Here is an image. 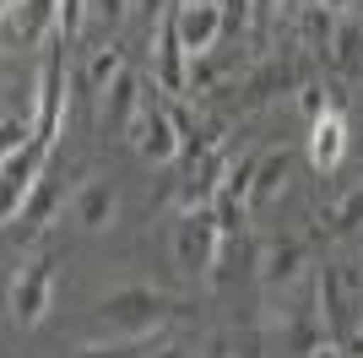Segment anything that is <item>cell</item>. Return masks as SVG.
<instances>
[{"label": "cell", "mask_w": 363, "mask_h": 358, "mask_svg": "<svg viewBox=\"0 0 363 358\" xmlns=\"http://www.w3.org/2000/svg\"><path fill=\"white\" fill-rule=\"evenodd\" d=\"M174 310H179V304H174L163 288L130 283V288H114V293L98 304V326L114 331V337H152Z\"/></svg>", "instance_id": "6da1fadb"}, {"label": "cell", "mask_w": 363, "mask_h": 358, "mask_svg": "<svg viewBox=\"0 0 363 358\" xmlns=\"http://www.w3.org/2000/svg\"><path fill=\"white\" fill-rule=\"evenodd\" d=\"M217 244H223V234H217L212 207L206 212H179V223H174V266H179L184 277L212 271L217 266Z\"/></svg>", "instance_id": "7a4b0ae2"}, {"label": "cell", "mask_w": 363, "mask_h": 358, "mask_svg": "<svg viewBox=\"0 0 363 358\" xmlns=\"http://www.w3.org/2000/svg\"><path fill=\"white\" fill-rule=\"evenodd\" d=\"M44 158H49V141H28L16 152H0V207H6V223L28 207V195L38 190L44 179Z\"/></svg>", "instance_id": "3957f363"}, {"label": "cell", "mask_w": 363, "mask_h": 358, "mask_svg": "<svg viewBox=\"0 0 363 358\" xmlns=\"http://www.w3.org/2000/svg\"><path fill=\"white\" fill-rule=\"evenodd\" d=\"M130 141H136V152L147 158V163H174V158H184V141H179V125H174V114H168V104H157L147 92V104H141L136 125H130Z\"/></svg>", "instance_id": "277c9868"}, {"label": "cell", "mask_w": 363, "mask_h": 358, "mask_svg": "<svg viewBox=\"0 0 363 358\" xmlns=\"http://www.w3.org/2000/svg\"><path fill=\"white\" fill-rule=\"evenodd\" d=\"M49 293H55V255H38L33 266L16 271V283H11V326L33 331L49 315Z\"/></svg>", "instance_id": "5b68a950"}, {"label": "cell", "mask_w": 363, "mask_h": 358, "mask_svg": "<svg viewBox=\"0 0 363 358\" xmlns=\"http://www.w3.org/2000/svg\"><path fill=\"white\" fill-rule=\"evenodd\" d=\"M65 119V44L49 49L44 60V76H38V119H33V136L55 147V131Z\"/></svg>", "instance_id": "8992f818"}, {"label": "cell", "mask_w": 363, "mask_h": 358, "mask_svg": "<svg viewBox=\"0 0 363 358\" xmlns=\"http://www.w3.org/2000/svg\"><path fill=\"white\" fill-rule=\"evenodd\" d=\"M114 212H120V190H114V179L92 174L76 185L71 195V223L82 228V234H104L108 223H114Z\"/></svg>", "instance_id": "52a82bcc"}, {"label": "cell", "mask_w": 363, "mask_h": 358, "mask_svg": "<svg viewBox=\"0 0 363 358\" xmlns=\"http://www.w3.org/2000/svg\"><path fill=\"white\" fill-rule=\"evenodd\" d=\"M174 11H179V6H174ZM174 11L157 22V87H163L168 98L190 92V49H184V38H179V16Z\"/></svg>", "instance_id": "ba28073f"}, {"label": "cell", "mask_w": 363, "mask_h": 358, "mask_svg": "<svg viewBox=\"0 0 363 358\" xmlns=\"http://www.w3.org/2000/svg\"><path fill=\"white\" fill-rule=\"evenodd\" d=\"M179 38L190 55H212L217 38L228 33V16H223V0H184L179 11Z\"/></svg>", "instance_id": "9c48e42d"}, {"label": "cell", "mask_w": 363, "mask_h": 358, "mask_svg": "<svg viewBox=\"0 0 363 358\" xmlns=\"http://www.w3.org/2000/svg\"><path fill=\"white\" fill-rule=\"evenodd\" d=\"M223 185H228V158L223 152H206V158L184 174V185H179V212H206Z\"/></svg>", "instance_id": "30bf717a"}, {"label": "cell", "mask_w": 363, "mask_h": 358, "mask_svg": "<svg viewBox=\"0 0 363 358\" xmlns=\"http://www.w3.org/2000/svg\"><path fill=\"white\" fill-rule=\"evenodd\" d=\"M342 158H347V119H342V109H325L320 119H309V163L331 174Z\"/></svg>", "instance_id": "8fae6325"}, {"label": "cell", "mask_w": 363, "mask_h": 358, "mask_svg": "<svg viewBox=\"0 0 363 358\" xmlns=\"http://www.w3.org/2000/svg\"><path fill=\"white\" fill-rule=\"evenodd\" d=\"M141 104H147L141 76L136 71H120V76H114V87L104 92V125H108V131H130L136 114H141Z\"/></svg>", "instance_id": "7c38bea8"}, {"label": "cell", "mask_w": 363, "mask_h": 358, "mask_svg": "<svg viewBox=\"0 0 363 358\" xmlns=\"http://www.w3.org/2000/svg\"><path fill=\"white\" fill-rule=\"evenodd\" d=\"M11 16V38H22V44H44V33L55 28L60 33V0H22L16 11H6Z\"/></svg>", "instance_id": "4fadbf2b"}, {"label": "cell", "mask_w": 363, "mask_h": 358, "mask_svg": "<svg viewBox=\"0 0 363 358\" xmlns=\"http://www.w3.org/2000/svg\"><path fill=\"white\" fill-rule=\"evenodd\" d=\"M55 207H60V185L44 174V179H38V190L28 195V207H22L11 223H6V234H11V239H33L38 228L49 223V217H55Z\"/></svg>", "instance_id": "5bb4252c"}, {"label": "cell", "mask_w": 363, "mask_h": 358, "mask_svg": "<svg viewBox=\"0 0 363 358\" xmlns=\"http://www.w3.org/2000/svg\"><path fill=\"white\" fill-rule=\"evenodd\" d=\"M260 283L266 288H288L293 277H298V266H303V244L298 239H272L266 250H260Z\"/></svg>", "instance_id": "9a60e30c"}, {"label": "cell", "mask_w": 363, "mask_h": 358, "mask_svg": "<svg viewBox=\"0 0 363 358\" xmlns=\"http://www.w3.org/2000/svg\"><path fill=\"white\" fill-rule=\"evenodd\" d=\"M288 179H293V152H288V147L266 152V158H260V174H255V190H250V207L277 201V195L288 190Z\"/></svg>", "instance_id": "2e32d148"}, {"label": "cell", "mask_w": 363, "mask_h": 358, "mask_svg": "<svg viewBox=\"0 0 363 358\" xmlns=\"http://www.w3.org/2000/svg\"><path fill=\"white\" fill-rule=\"evenodd\" d=\"M293 82H298V71H293L288 60H272V65H260V71L244 82V98H250V104H260V98H272V92L293 87Z\"/></svg>", "instance_id": "e0dca14e"}, {"label": "cell", "mask_w": 363, "mask_h": 358, "mask_svg": "<svg viewBox=\"0 0 363 358\" xmlns=\"http://www.w3.org/2000/svg\"><path fill=\"white\" fill-rule=\"evenodd\" d=\"M120 71H125V49L104 44V49H98V55L87 60V87H92V92H108V87H114V76H120Z\"/></svg>", "instance_id": "ac0fdd59"}, {"label": "cell", "mask_w": 363, "mask_h": 358, "mask_svg": "<svg viewBox=\"0 0 363 358\" xmlns=\"http://www.w3.org/2000/svg\"><path fill=\"white\" fill-rule=\"evenodd\" d=\"M331 60L342 65V71H358V60H363V28H358V22H336Z\"/></svg>", "instance_id": "d6986e66"}, {"label": "cell", "mask_w": 363, "mask_h": 358, "mask_svg": "<svg viewBox=\"0 0 363 358\" xmlns=\"http://www.w3.org/2000/svg\"><path fill=\"white\" fill-rule=\"evenodd\" d=\"M244 212H250V201H239L233 190H217V201H212L217 234H223V239H239L244 234Z\"/></svg>", "instance_id": "ffe728a7"}, {"label": "cell", "mask_w": 363, "mask_h": 358, "mask_svg": "<svg viewBox=\"0 0 363 358\" xmlns=\"http://www.w3.org/2000/svg\"><path fill=\"white\" fill-rule=\"evenodd\" d=\"M260 158H266V152H244L239 163H228V185H223V190H233L239 201H250V190H255V174H260Z\"/></svg>", "instance_id": "44dd1931"}, {"label": "cell", "mask_w": 363, "mask_h": 358, "mask_svg": "<svg viewBox=\"0 0 363 358\" xmlns=\"http://www.w3.org/2000/svg\"><path fill=\"white\" fill-rule=\"evenodd\" d=\"M352 228H363V190L342 195L331 207V234H352Z\"/></svg>", "instance_id": "7402d4cb"}, {"label": "cell", "mask_w": 363, "mask_h": 358, "mask_svg": "<svg viewBox=\"0 0 363 358\" xmlns=\"http://www.w3.org/2000/svg\"><path fill=\"white\" fill-rule=\"evenodd\" d=\"M82 16H87V0H60V44L82 33Z\"/></svg>", "instance_id": "603a6c76"}, {"label": "cell", "mask_w": 363, "mask_h": 358, "mask_svg": "<svg viewBox=\"0 0 363 358\" xmlns=\"http://www.w3.org/2000/svg\"><path fill=\"white\" fill-rule=\"evenodd\" d=\"M125 11H130V0H87V16H98L104 28H120Z\"/></svg>", "instance_id": "cb8c5ba5"}, {"label": "cell", "mask_w": 363, "mask_h": 358, "mask_svg": "<svg viewBox=\"0 0 363 358\" xmlns=\"http://www.w3.org/2000/svg\"><path fill=\"white\" fill-rule=\"evenodd\" d=\"M76 358H136V347H125V342H87V347H76Z\"/></svg>", "instance_id": "d4e9b609"}, {"label": "cell", "mask_w": 363, "mask_h": 358, "mask_svg": "<svg viewBox=\"0 0 363 358\" xmlns=\"http://www.w3.org/2000/svg\"><path fill=\"white\" fill-rule=\"evenodd\" d=\"M298 109L309 119H320V114H325V92H320V87H298Z\"/></svg>", "instance_id": "484cf974"}, {"label": "cell", "mask_w": 363, "mask_h": 358, "mask_svg": "<svg viewBox=\"0 0 363 358\" xmlns=\"http://www.w3.org/2000/svg\"><path fill=\"white\" fill-rule=\"evenodd\" d=\"M255 11V0H223V16H228V28H239L244 16Z\"/></svg>", "instance_id": "4316f807"}, {"label": "cell", "mask_w": 363, "mask_h": 358, "mask_svg": "<svg viewBox=\"0 0 363 358\" xmlns=\"http://www.w3.org/2000/svg\"><path fill=\"white\" fill-rule=\"evenodd\" d=\"M174 6H179V0H141V11H147V22H152V28H157V22H163V16L174 11Z\"/></svg>", "instance_id": "83f0119b"}, {"label": "cell", "mask_w": 363, "mask_h": 358, "mask_svg": "<svg viewBox=\"0 0 363 358\" xmlns=\"http://www.w3.org/2000/svg\"><path fill=\"white\" fill-rule=\"evenodd\" d=\"M303 358H347V353H342V342H336V337H325V342H320V347H309Z\"/></svg>", "instance_id": "f1b7e54d"}, {"label": "cell", "mask_w": 363, "mask_h": 358, "mask_svg": "<svg viewBox=\"0 0 363 358\" xmlns=\"http://www.w3.org/2000/svg\"><path fill=\"white\" fill-rule=\"evenodd\" d=\"M315 6H325V11H331V16H342V11H347V6H352V0H315Z\"/></svg>", "instance_id": "f546056e"}, {"label": "cell", "mask_w": 363, "mask_h": 358, "mask_svg": "<svg viewBox=\"0 0 363 358\" xmlns=\"http://www.w3.org/2000/svg\"><path fill=\"white\" fill-rule=\"evenodd\" d=\"M342 353H347V358H363V337H352V342L342 347Z\"/></svg>", "instance_id": "4dcf8cb0"}, {"label": "cell", "mask_w": 363, "mask_h": 358, "mask_svg": "<svg viewBox=\"0 0 363 358\" xmlns=\"http://www.w3.org/2000/svg\"><path fill=\"white\" fill-rule=\"evenodd\" d=\"M152 358H184V353H179V347H157Z\"/></svg>", "instance_id": "1f68e13d"}, {"label": "cell", "mask_w": 363, "mask_h": 358, "mask_svg": "<svg viewBox=\"0 0 363 358\" xmlns=\"http://www.w3.org/2000/svg\"><path fill=\"white\" fill-rule=\"evenodd\" d=\"M206 358H228V347H223V342H212V347H206Z\"/></svg>", "instance_id": "d6a6232c"}, {"label": "cell", "mask_w": 363, "mask_h": 358, "mask_svg": "<svg viewBox=\"0 0 363 358\" xmlns=\"http://www.w3.org/2000/svg\"><path fill=\"white\" fill-rule=\"evenodd\" d=\"M272 6H277V0H255V11H260V16H266V11H272Z\"/></svg>", "instance_id": "836d02e7"}, {"label": "cell", "mask_w": 363, "mask_h": 358, "mask_svg": "<svg viewBox=\"0 0 363 358\" xmlns=\"http://www.w3.org/2000/svg\"><path fill=\"white\" fill-rule=\"evenodd\" d=\"M16 6H22V0H6V11H16Z\"/></svg>", "instance_id": "e575fe53"}, {"label": "cell", "mask_w": 363, "mask_h": 358, "mask_svg": "<svg viewBox=\"0 0 363 358\" xmlns=\"http://www.w3.org/2000/svg\"><path fill=\"white\" fill-rule=\"evenodd\" d=\"M303 6H315V0H303Z\"/></svg>", "instance_id": "d590c367"}]
</instances>
